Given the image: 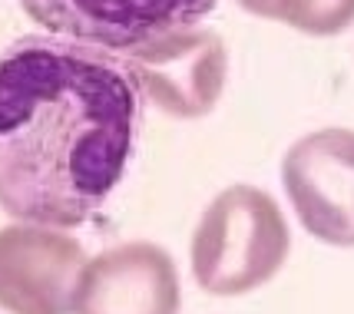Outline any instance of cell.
<instances>
[{
    "mask_svg": "<svg viewBox=\"0 0 354 314\" xmlns=\"http://www.w3.org/2000/svg\"><path fill=\"white\" fill-rule=\"evenodd\" d=\"M179 271L169 251L126 242L83 262L70 314H179Z\"/></svg>",
    "mask_w": 354,
    "mask_h": 314,
    "instance_id": "8992f818",
    "label": "cell"
},
{
    "mask_svg": "<svg viewBox=\"0 0 354 314\" xmlns=\"http://www.w3.org/2000/svg\"><path fill=\"white\" fill-rule=\"evenodd\" d=\"M239 3L248 14H259L265 20H281V7H285V0H239Z\"/></svg>",
    "mask_w": 354,
    "mask_h": 314,
    "instance_id": "9c48e42d",
    "label": "cell"
},
{
    "mask_svg": "<svg viewBox=\"0 0 354 314\" xmlns=\"http://www.w3.org/2000/svg\"><path fill=\"white\" fill-rule=\"evenodd\" d=\"M281 182L311 238L354 248V133L318 129L295 142L281 162Z\"/></svg>",
    "mask_w": 354,
    "mask_h": 314,
    "instance_id": "277c9868",
    "label": "cell"
},
{
    "mask_svg": "<svg viewBox=\"0 0 354 314\" xmlns=\"http://www.w3.org/2000/svg\"><path fill=\"white\" fill-rule=\"evenodd\" d=\"M86 255L63 228L17 222L0 228V314H70Z\"/></svg>",
    "mask_w": 354,
    "mask_h": 314,
    "instance_id": "52a82bcc",
    "label": "cell"
},
{
    "mask_svg": "<svg viewBox=\"0 0 354 314\" xmlns=\"http://www.w3.org/2000/svg\"><path fill=\"white\" fill-rule=\"evenodd\" d=\"M288 225L278 202L255 186H229L202 212L192 235V275L209 295H248L288 258Z\"/></svg>",
    "mask_w": 354,
    "mask_h": 314,
    "instance_id": "7a4b0ae2",
    "label": "cell"
},
{
    "mask_svg": "<svg viewBox=\"0 0 354 314\" xmlns=\"http://www.w3.org/2000/svg\"><path fill=\"white\" fill-rule=\"evenodd\" d=\"M142 90L120 53L53 33L0 53V208L77 228L120 186L136 153Z\"/></svg>",
    "mask_w": 354,
    "mask_h": 314,
    "instance_id": "6da1fadb",
    "label": "cell"
},
{
    "mask_svg": "<svg viewBox=\"0 0 354 314\" xmlns=\"http://www.w3.org/2000/svg\"><path fill=\"white\" fill-rule=\"evenodd\" d=\"M281 23L311 37H335L354 23V0H285Z\"/></svg>",
    "mask_w": 354,
    "mask_h": 314,
    "instance_id": "ba28073f",
    "label": "cell"
},
{
    "mask_svg": "<svg viewBox=\"0 0 354 314\" xmlns=\"http://www.w3.org/2000/svg\"><path fill=\"white\" fill-rule=\"evenodd\" d=\"M218 0H20V7L53 37L126 53L166 33L189 30Z\"/></svg>",
    "mask_w": 354,
    "mask_h": 314,
    "instance_id": "3957f363",
    "label": "cell"
},
{
    "mask_svg": "<svg viewBox=\"0 0 354 314\" xmlns=\"http://www.w3.org/2000/svg\"><path fill=\"white\" fill-rule=\"evenodd\" d=\"M146 99L179 119L205 116L225 86V47L212 30H176L120 53Z\"/></svg>",
    "mask_w": 354,
    "mask_h": 314,
    "instance_id": "5b68a950",
    "label": "cell"
}]
</instances>
